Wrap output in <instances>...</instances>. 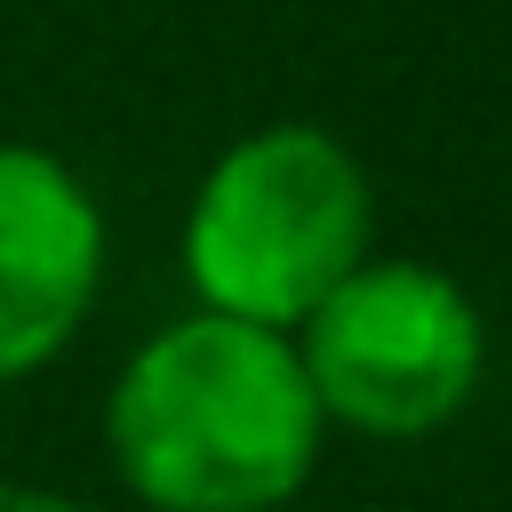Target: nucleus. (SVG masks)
<instances>
[{"instance_id": "f03ea898", "label": "nucleus", "mask_w": 512, "mask_h": 512, "mask_svg": "<svg viewBox=\"0 0 512 512\" xmlns=\"http://www.w3.org/2000/svg\"><path fill=\"white\" fill-rule=\"evenodd\" d=\"M360 256H376L368 160L320 120H264L232 136L176 232V264L200 312L296 328Z\"/></svg>"}, {"instance_id": "39448f33", "label": "nucleus", "mask_w": 512, "mask_h": 512, "mask_svg": "<svg viewBox=\"0 0 512 512\" xmlns=\"http://www.w3.org/2000/svg\"><path fill=\"white\" fill-rule=\"evenodd\" d=\"M0 512H96L88 496L56 488V480H24V472H0Z\"/></svg>"}, {"instance_id": "7ed1b4c3", "label": "nucleus", "mask_w": 512, "mask_h": 512, "mask_svg": "<svg viewBox=\"0 0 512 512\" xmlns=\"http://www.w3.org/2000/svg\"><path fill=\"white\" fill-rule=\"evenodd\" d=\"M288 336L328 432L352 440H432L488 376V320L472 288L424 256H360Z\"/></svg>"}, {"instance_id": "f257e3e1", "label": "nucleus", "mask_w": 512, "mask_h": 512, "mask_svg": "<svg viewBox=\"0 0 512 512\" xmlns=\"http://www.w3.org/2000/svg\"><path fill=\"white\" fill-rule=\"evenodd\" d=\"M328 448V416L288 328L176 312L104 384V464L144 512H288Z\"/></svg>"}, {"instance_id": "20e7f679", "label": "nucleus", "mask_w": 512, "mask_h": 512, "mask_svg": "<svg viewBox=\"0 0 512 512\" xmlns=\"http://www.w3.org/2000/svg\"><path fill=\"white\" fill-rule=\"evenodd\" d=\"M112 224L96 184L48 144H0V392L56 368L96 320Z\"/></svg>"}]
</instances>
